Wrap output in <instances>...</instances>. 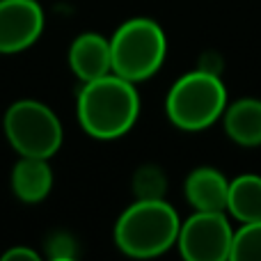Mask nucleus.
Returning <instances> with one entry per match:
<instances>
[{
	"label": "nucleus",
	"mask_w": 261,
	"mask_h": 261,
	"mask_svg": "<svg viewBox=\"0 0 261 261\" xmlns=\"http://www.w3.org/2000/svg\"><path fill=\"white\" fill-rule=\"evenodd\" d=\"M76 113L83 130L90 138L117 140L126 135L138 122V87L117 73L83 83L76 99Z\"/></svg>",
	"instance_id": "obj_1"
},
{
	"label": "nucleus",
	"mask_w": 261,
	"mask_h": 261,
	"mask_svg": "<svg viewBox=\"0 0 261 261\" xmlns=\"http://www.w3.org/2000/svg\"><path fill=\"white\" fill-rule=\"evenodd\" d=\"M181 218L165 199H135L115 222V243L135 259L161 257L176 245Z\"/></svg>",
	"instance_id": "obj_2"
},
{
	"label": "nucleus",
	"mask_w": 261,
	"mask_h": 261,
	"mask_svg": "<svg viewBox=\"0 0 261 261\" xmlns=\"http://www.w3.org/2000/svg\"><path fill=\"white\" fill-rule=\"evenodd\" d=\"M227 87L218 73L195 69L172 83L165 96L167 119L181 130H204L222 119Z\"/></svg>",
	"instance_id": "obj_3"
},
{
	"label": "nucleus",
	"mask_w": 261,
	"mask_h": 261,
	"mask_svg": "<svg viewBox=\"0 0 261 261\" xmlns=\"http://www.w3.org/2000/svg\"><path fill=\"white\" fill-rule=\"evenodd\" d=\"M113 73L130 83H142L158 73L167 55V37L153 18L135 16L124 21L110 37Z\"/></svg>",
	"instance_id": "obj_4"
},
{
	"label": "nucleus",
	"mask_w": 261,
	"mask_h": 261,
	"mask_svg": "<svg viewBox=\"0 0 261 261\" xmlns=\"http://www.w3.org/2000/svg\"><path fill=\"white\" fill-rule=\"evenodd\" d=\"M7 142L18 156L53 158L64 140L62 122L46 103L35 99L14 101L3 119Z\"/></svg>",
	"instance_id": "obj_5"
},
{
	"label": "nucleus",
	"mask_w": 261,
	"mask_h": 261,
	"mask_svg": "<svg viewBox=\"0 0 261 261\" xmlns=\"http://www.w3.org/2000/svg\"><path fill=\"white\" fill-rule=\"evenodd\" d=\"M234 229L225 211H195L181 222L176 248L186 261H227L231 259Z\"/></svg>",
	"instance_id": "obj_6"
},
{
	"label": "nucleus",
	"mask_w": 261,
	"mask_h": 261,
	"mask_svg": "<svg viewBox=\"0 0 261 261\" xmlns=\"http://www.w3.org/2000/svg\"><path fill=\"white\" fill-rule=\"evenodd\" d=\"M44 23V9L37 0H0V53L30 48L39 41Z\"/></svg>",
	"instance_id": "obj_7"
},
{
	"label": "nucleus",
	"mask_w": 261,
	"mask_h": 261,
	"mask_svg": "<svg viewBox=\"0 0 261 261\" xmlns=\"http://www.w3.org/2000/svg\"><path fill=\"white\" fill-rule=\"evenodd\" d=\"M69 69L81 83L96 81L101 76L113 73V53L110 39L99 32H83L69 46Z\"/></svg>",
	"instance_id": "obj_8"
},
{
	"label": "nucleus",
	"mask_w": 261,
	"mask_h": 261,
	"mask_svg": "<svg viewBox=\"0 0 261 261\" xmlns=\"http://www.w3.org/2000/svg\"><path fill=\"white\" fill-rule=\"evenodd\" d=\"M229 179L216 167H195L184 181V197L193 211H227Z\"/></svg>",
	"instance_id": "obj_9"
},
{
	"label": "nucleus",
	"mask_w": 261,
	"mask_h": 261,
	"mask_svg": "<svg viewBox=\"0 0 261 261\" xmlns=\"http://www.w3.org/2000/svg\"><path fill=\"white\" fill-rule=\"evenodd\" d=\"M53 188V170L48 158L21 156L12 170V190L21 202L37 204L48 197Z\"/></svg>",
	"instance_id": "obj_10"
},
{
	"label": "nucleus",
	"mask_w": 261,
	"mask_h": 261,
	"mask_svg": "<svg viewBox=\"0 0 261 261\" xmlns=\"http://www.w3.org/2000/svg\"><path fill=\"white\" fill-rule=\"evenodd\" d=\"M225 133L241 147H259L261 144V99L245 96L234 103H227L222 113Z\"/></svg>",
	"instance_id": "obj_11"
},
{
	"label": "nucleus",
	"mask_w": 261,
	"mask_h": 261,
	"mask_svg": "<svg viewBox=\"0 0 261 261\" xmlns=\"http://www.w3.org/2000/svg\"><path fill=\"white\" fill-rule=\"evenodd\" d=\"M227 211L241 225L243 222L261 220V176L259 174H241L229 181Z\"/></svg>",
	"instance_id": "obj_12"
},
{
	"label": "nucleus",
	"mask_w": 261,
	"mask_h": 261,
	"mask_svg": "<svg viewBox=\"0 0 261 261\" xmlns=\"http://www.w3.org/2000/svg\"><path fill=\"white\" fill-rule=\"evenodd\" d=\"M231 261H261V220L243 222L234 229Z\"/></svg>",
	"instance_id": "obj_13"
},
{
	"label": "nucleus",
	"mask_w": 261,
	"mask_h": 261,
	"mask_svg": "<svg viewBox=\"0 0 261 261\" xmlns=\"http://www.w3.org/2000/svg\"><path fill=\"white\" fill-rule=\"evenodd\" d=\"M165 186H167L165 174L156 165L140 167L133 176V188H135V197L138 199H163Z\"/></svg>",
	"instance_id": "obj_14"
},
{
	"label": "nucleus",
	"mask_w": 261,
	"mask_h": 261,
	"mask_svg": "<svg viewBox=\"0 0 261 261\" xmlns=\"http://www.w3.org/2000/svg\"><path fill=\"white\" fill-rule=\"evenodd\" d=\"M48 257L53 261H67L76 257V241L64 231H55L48 239Z\"/></svg>",
	"instance_id": "obj_15"
},
{
	"label": "nucleus",
	"mask_w": 261,
	"mask_h": 261,
	"mask_svg": "<svg viewBox=\"0 0 261 261\" xmlns=\"http://www.w3.org/2000/svg\"><path fill=\"white\" fill-rule=\"evenodd\" d=\"M37 259H39V254L35 250L25 248V245H14L0 257V261H37Z\"/></svg>",
	"instance_id": "obj_16"
}]
</instances>
